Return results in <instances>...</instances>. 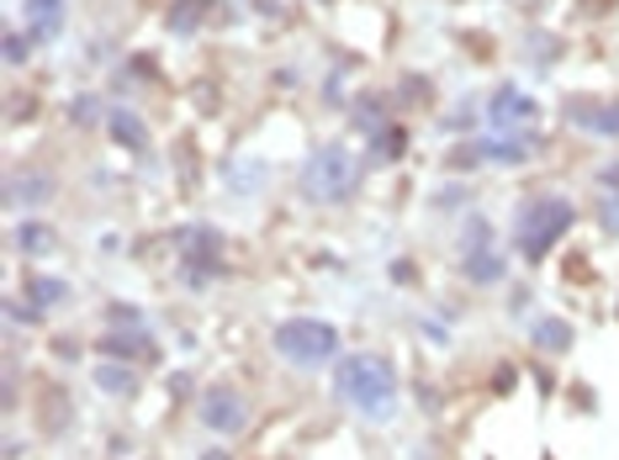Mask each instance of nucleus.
<instances>
[{
    "instance_id": "obj_7",
    "label": "nucleus",
    "mask_w": 619,
    "mask_h": 460,
    "mask_svg": "<svg viewBox=\"0 0 619 460\" xmlns=\"http://www.w3.org/2000/svg\"><path fill=\"white\" fill-rule=\"evenodd\" d=\"M497 123H519V117H529V101H519V95H497Z\"/></svg>"
},
{
    "instance_id": "obj_5",
    "label": "nucleus",
    "mask_w": 619,
    "mask_h": 460,
    "mask_svg": "<svg viewBox=\"0 0 619 460\" xmlns=\"http://www.w3.org/2000/svg\"><path fill=\"white\" fill-rule=\"evenodd\" d=\"M202 418L213 424V429L222 434H233V429H244V418H249V407L233 392H207V402H202Z\"/></svg>"
},
{
    "instance_id": "obj_4",
    "label": "nucleus",
    "mask_w": 619,
    "mask_h": 460,
    "mask_svg": "<svg viewBox=\"0 0 619 460\" xmlns=\"http://www.w3.org/2000/svg\"><path fill=\"white\" fill-rule=\"evenodd\" d=\"M308 191L318 196V202L349 196V191H355V159H349V149H318V153H312Z\"/></svg>"
},
{
    "instance_id": "obj_6",
    "label": "nucleus",
    "mask_w": 619,
    "mask_h": 460,
    "mask_svg": "<svg viewBox=\"0 0 619 460\" xmlns=\"http://www.w3.org/2000/svg\"><path fill=\"white\" fill-rule=\"evenodd\" d=\"M27 16H32V37H59L64 27V0H27Z\"/></svg>"
},
{
    "instance_id": "obj_2",
    "label": "nucleus",
    "mask_w": 619,
    "mask_h": 460,
    "mask_svg": "<svg viewBox=\"0 0 619 460\" xmlns=\"http://www.w3.org/2000/svg\"><path fill=\"white\" fill-rule=\"evenodd\" d=\"M276 349L291 366H329L340 355V334L318 318H291V323L276 329Z\"/></svg>"
},
{
    "instance_id": "obj_3",
    "label": "nucleus",
    "mask_w": 619,
    "mask_h": 460,
    "mask_svg": "<svg viewBox=\"0 0 619 460\" xmlns=\"http://www.w3.org/2000/svg\"><path fill=\"white\" fill-rule=\"evenodd\" d=\"M566 222H572V207H566L561 196H551V202H546V196L529 202L525 217H519V249H525L529 260H540V254L566 233Z\"/></svg>"
},
{
    "instance_id": "obj_1",
    "label": "nucleus",
    "mask_w": 619,
    "mask_h": 460,
    "mask_svg": "<svg viewBox=\"0 0 619 460\" xmlns=\"http://www.w3.org/2000/svg\"><path fill=\"white\" fill-rule=\"evenodd\" d=\"M334 381H340V392L355 402L366 418H387L392 402H398V370L387 366L381 355H349V360H340Z\"/></svg>"
},
{
    "instance_id": "obj_8",
    "label": "nucleus",
    "mask_w": 619,
    "mask_h": 460,
    "mask_svg": "<svg viewBox=\"0 0 619 460\" xmlns=\"http://www.w3.org/2000/svg\"><path fill=\"white\" fill-rule=\"evenodd\" d=\"M583 127H598V133H619V112H577Z\"/></svg>"
}]
</instances>
